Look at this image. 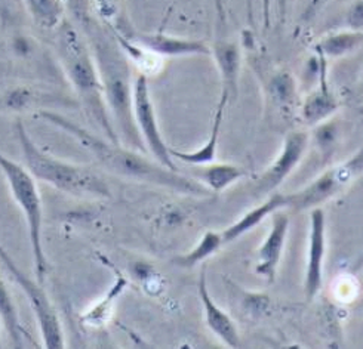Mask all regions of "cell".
I'll use <instances>...</instances> for the list:
<instances>
[{"instance_id":"obj_1","label":"cell","mask_w":363,"mask_h":349,"mask_svg":"<svg viewBox=\"0 0 363 349\" xmlns=\"http://www.w3.org/2000/svg\"><path fill=\"white\" fill-rule=\"evenodd\" d=\"M38 118L74 138L106 171L130 181L143 182L156 187L167 188L178 194L205 197L211 191L196 178L186 176L178 171H172L156 160L145 157L138 149L113 142L107 138L94 134L89 129L80 126L74 120L54 110H40Z\"/></svg>"},{"instance_id":"obj_12","label":"cell","mask_w":363,"mask_h":349,"mask_svg":"<svg viewBox=\"0 0 363 349\" xmlns=\"http://www.w3.org/2000/svg\"><path fill=\"white\" fill-rule=\"evenodd\" d=\"M326 256V213L322 207L310 210L308 246L304 274V294L310 302L323 285V270Z\"/></svg>"},{"instance_id":"obj_26","label":"cell","mask_w":363,"mask_h":349,"mask_svg":"<svg viewBox=\"0 0 363 349\" xmlns=\"http://www.w3.org/2000/svg\"><path fill=\"white\" fill-rule=\"evenodd\" d=\"M269 91L277 107L280 108L294 107L295 99H296V85L292 74L286 71L276 73L269 81Z\"/></svg>"},{"instance_id":"obj_22","label":"cell","mask_w":363,"mask_h":349,"mask_svg":"<svg viewBox=\"0 0 363 349\" xmlns=\"http://www.w3.org/2000/svg\"><path fill=\"white\" fill-rule=\"evenodd\" d=\"M27 12L36 25L45 30H57L65 20V5L62 0H23Z\"/></svg>"},{"instance_id":"obj_6","label":"cell","mask_w":363,"mask_h":349,"mask_svg":"<svg viewBox=\"0 0 363 349\" xmlns=\"http://www.w3.org/2000/svg\"><path fill=\"white\" fill-rule=\"evenodd\" d=\"M363 175V145L357 151L340 164L322 172L304 188L288 194V209L295 212L322 207L326 202L347 190Z\"/></svg>"},{"instance_id":"obj_11","label":"cell","mask_w":363,"mask_h":349,"mask_svg":"<svg viewBox=\"0 0 363 349\" xmlns=\"http://www.w3.org/2000/svg\"><path fill=\"white\" fill-rule=\"evenodd\" d=\"M76 107H79L77 99L36 86H11L0 91V113L6 114Z\"/></svg>"},{"instance_id":"obj_19","label":"cell","mask_w":363,"mask_h":349,"mask_svg":"<svg viewBox=\"0 0 363 349\" xmlns=\"http://www.w3.org/2000/svg\"><path fill=\"white\" fill-rule=\"evenodd\" d=\"M363 45V31L344 27L342 30L329 33L315 46V51L328 58L347 57Z\"/></svg>"},{"instance_id":"obj_23","label":"cell","mask_w":363,"mask_h":349,"mask_svg":"<svg viewBox=\"0 0 363 349\" xmlns=\"http://www.w3.org/2000/svg\"><path fill=\"white\" fill-rule=\"evenodd\" d=\"M224 246V240L221 232L208 231L202 236V239L186 255H179L174 258V263L183 270H191L196 265L205 262L212 255H216Z\"/></svg>"},{"instance_id":"obj_16","label":"cell","mask_w":363,"mask_h":349,"mask_svg":"<svg viewBox=\"0 0 363 349\" xmlns=\"http://www.w3.org/2000/svg\"><path fill=\"white\" fill-rule=\"evenodd\" d=\"M197 292H199V299L203 308L205 321L209 330L216 335L225 346L230 348H240L242 341L239 336V330L232 320V317L220 308L216 301H213L206 281V270L203 268L199 275V282H197Z\"/></svg>"},{"instance_id":"obj_10","label":"cell","mask_w":363,"mask_h":349,"mask_svg":"<svg viewBox=\"0 0 363 349\" xmlns=\"http://www.w3.org/2000/svg\"><path fill=\"white\" fill-rule=\"evenodd\" d=\"M310 144V135L304 130H292L285 137L280 154L276 160L264 171L251 188L254 198H266L276 193V190L284 184V181L295 171L304 157Z\"/></svg>"},{"instance_id":"obj_28","label":"cell","mask_w":363,"mask_h":349,"mask_svg":"<svg viewBox=\"0 0 363 349\" xmlns=\"http://www.w3.org/2000/svg\"><path fill=\"white\" fill-rule=\"evenodd\" d=\"M345 27L363 31V0H354L344 16Z\"/></svg>"},{"instance_id":"obj_3","label":"cell","mask_w":363,"mask_h":349,"mask_svg":"<svg viewBox=\"0 0 363 349\" xmlns=\"http://www.w3.org/2000/svg\"><path fill=\"white\" fill-rule=\"evenodd\" d=\"M55 54L61 69L70 81L79 105L88 118L100 127L104 137L121 142L107 108L103 81L86 38L73 23L65 20L55 30Z\"/></svg>"},{"instance_id":"obj_27","label":"cell","mask_w":363,"mask_h":349,"mask_svg":"<svg viewBox=\"0 0 363 349\" xmlns=\"http://www.w3.org/2000/svg\"><path fill=\"white\" fill-rule=\"evenodd\" d=\"M315 127H316L315 137H316L318 147L326 154L329 149H333L335 145V141L338 138V126L329 119Z\"/></svg>"},{"instance_id":"obj_4","label":"cell","mask_w":363,"mask_h":349,"mask_svg":"<svg viewBox=\"0 0 363 349\" xmlns=\"http://www.w3.org/2000/svg\"><path fill=\"white\" fill-rule=\"evenodd\" d=\"M15 135L18 138L23 164L36 181L55 190L80 198H107L110 188L100 175L86 166L64 161L46 153L33 138L21 120H16Z\"/></svg>"},{"instance_id":"obj_7","label":"cell","mask_w":363,"mask_h":349,"mask_svg":"<svg viewBox=\"0 0 363 349\" xmlns=\"http://www.w3.org/2000/svg\"><path fill=\"white\" fill-rule=\"evenodd\" d=\"M0 261H2L4 267L9 273L11 278L18 285V287L26 294L30 308L35 314V319L38 321L40 338L45 348L55 349V348H65V336L62 324L60 320V315L52 305L51 299L46 294L42 282L36 278L33 280L28 277L16 262L12 259L6 248L0 244Z\"/></svg>"},{"instance_id":"obj_14","label":"cell","mask_w":363,"mask_h":349,"mask_svg":"<svg viewBox=\"0 0 363 349\" xmlns=\"http://www.w3.org/2000/svg\"><path fill=\"white\" fill-rule=\"evenodd\" d=\"M272 227L257 252L255 273L267 281H274L291 225L289 214L279 210L272 214Z\"/></svg>"},{"instance_id":"obj_15","label":"cell","mask_w":363,"mask_h":349,"mask_svg":"<svg viewBox=\"0 0 363 349\" xmlns=\"http://www.w3.org/2000/svg\"><path fill=\"white\" fill-rule=\"evenodd\" d=\"M319 61V81L301 104V119L307 126L315 127L329 120L340 108V101L328 81V65L326 58L318 54Z\"/></svg>"},{"instance_id":"obj_30","label":"cell","mask_w":363,"mask_h":349,"mask_svg":"<svg viewBox=\"0 0 363 349\" xmlns=\"http://www.w3.org/2000/svg\"><path fill=\"white\" fill-rule=\"evenodd\" d=\"M273 2H274V5H276L277 18L284 23V21L286 20V15H288L289 0H273Z\"/></svg>"},{"instance_id":"obj_18","label":"cell","mask_w":363,"mask_h":349,"mask_svg":"<svg viewBox=\"0 0 363 349\" xmlns=\"http://www.w3.org/2000/svg\"><path fill=\"white\" fill-rule=\"evenodd\" d=\"M196 179L212 193H221L235 182L245 178L247 172L236 164L230 163H208L202 166H193Z\"/></svg>"},{"instance_id":"obj_17","label":"cell","mask_w":363,"mask_h":349,"mask_svg":"<svg viewBox=\"0 0 363 349\" xmlns=\"http://www.w3.org/2000/svg\"><path fill=\"white\" fill-rule=\"evenodd\" d=\"M284 209H288V194H270L259 206L246 212L243 216H240V219H238L233 225L227 227L221 232L224 244L236 241L238 239L245 236L246 232H250L252 228L258 227L264 219L269 218V216Z\"/></svg>"},{"instance_id":"obj_13","label":"cell","mask_w":363,"mask_h":349,"mask_svg":"<svg viewBox=\"0 0 363 349\" xmlns=\"http://www.w3.org/2000/svg\"><path fill=\"white\" fill-rule=\"evenodd\" d=\"M129 38L135 43L144 46L148 51L160 58H181V57H205L211 55V46L202 40L177 38L163 31L138 33L132 30Z\"/></svg>"},{"instance_id":"obj_21","label":"cell","mask_w":363,"mask_h":349,"mask_svg":"<svg viewBox=\"0 0 363 349\" xmlns=\"http://www.w3.org/2000/svg\"><path fill=\"white\" fill-rule=\"evenodd\" d=\"M0 320H2V326L6 330L11 343L15 348H23L28 336L21 324L13 294L2 275H0Z\"/></svg>"},{"instance_id":"obj_8","label":"cell","mask_w":363,"mask_h":349,"mask_svg":"<svg viewBox=\"0 0 363 349\" xmlns=\"http://www.w3.org/2000/svg\"><path fill=\"white\" fill-rule=\"evenodd\" d=\"M132 108H134V120L138 129V134L144 142L147 153L160 164L167 166L172 171H178L175 160L171 154V148L163 139L162 130L159 126L155 103L152 98L150 83L148 77L140 73L134 79V88H132Z\"/></svg>"},{"instance_id":"obj_9","label":"cell","mask_w":363,"mask_h":349,"mask_svg":"<svg viewBox=\"0 0 363 349\" xmlns=\"http://www.w3.org/2000/svg\"><path fill=\"white\" fill-rule=\"evenodd\" d=\"M217 36L211 46V55L216 61L220 74V99L217 108L227 110L230 103H233L239 93V81L243 65V52L240 45L228 35L227 18L221 0H217Z\"/></svg>"},{"instance_id":"obj_24","label":"cell","mask_w":363,"mask_h":349,"mask_svg":"<svg viewBox=\"0 0 363 349\" xmlns=\"http://www.w3.org/2000/svg\"><path fill=\"white\" fill-rule=\"evenodd\" d=\"M96 18L118 35L126 36L134 30L125 16L123 0H91Z\"/></svg>"},{"instance_id":"obj_31","label":"cell","mask_w":363,"mask_h":349,"mask_svg":"<svg viewBox=\"0 0 363 349\" xmlns=\"http://www.w3.org/2000/svg\"><path fill=\"white\" fill-rule=\"evenodd\" d=\"M0 326H2V320H0ZM0 345H2V341H0Z\"/></svg>"},{"instance_id":"obj_5","label":"cell","mask_w":363,"mask_h":349,"mask_svg":"<svg viewBox=\"0 0 363 349\" xmlns=\"http://www.w3.org/2000/svg\"><path fill=\"white\" fill-rule=\"evenodd\" d=\"M0 171L6 179L15 203L24 214L35 275L43 285L49 274V261L43 247V205L36 179L24 164L16 163L2 151H0Z\"/></svg>"},{"instance_id":"obj_29","label":"cell","mask_w":363,"mask_h":349,"mask_svg":"<svg viewBox=\"0 0 363 349\" xmlns=\"http://www.w3.org/2000/svg\"><path fill=\"white\" fill-rule=\"evenodd\" d=\"M272 2L273 0H261V13H262V25L264 28L270 27V21H272Z\"/></svg>"},{"instance_id":"obj_20","label":"cell","mask_w":363,"mask_h":349,"mask_svg":"<svg viewBox=\"0 0 363 349\" xmlns=\"http://www.w3.org/2000/svg\"><path fill=\"white\" fill-rule=\"evenodd\" d=\"M224 114H225V111L224 110L221 111L220 108H217L216 113H213L209 138L199 149H196V151H179V149L171 148V154H172L174 160L184 161L190 166H202V164H208V163L216 161Z\"/></svg>"},{"instance_id":"obj_25","label":"cell","mask_w":363,"mask_h":349,"mask_svg":"<svg viewBox=\"0 0 363 349\" xmlns=\"http://www.w3.org/2000/svg\"><path fill=\"white\" fill-rule=\"evenodd\" d=\"M126 286H128V280L121 273H118L116 281H114V285L111 286L108 293L104 296V299H101V301H98L94 305V308L88 311L84 317H82V321H85V324L91 327H100L106 324V321H108L111 315L114 302H116V299L123 293Z\"/></svg>"},{"instance_id":"obj_2","label":"cell","mask_w":363,"mask_h":349,"mask_svg":"<svg viewBox=\"0 0 363 349\" xmlns=\"http://www.w3.org/2000/svg\"><path fill=\"white\" fill-rule=\"evenodd\" d=\"M86 38L91 52L100 73L107 108L119 141L141 153H147L138 134L132 108V79L130 61L126 57L114 33L92 13L77 24Z\"/></svg>"}]
</instances>
